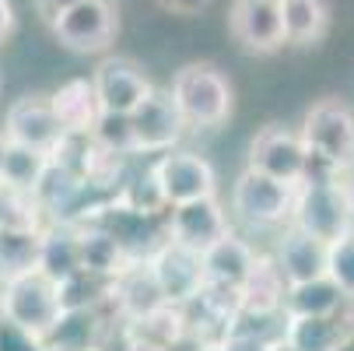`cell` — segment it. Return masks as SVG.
<instances>
[{"label":"cell","instance_id":"cell-25","mask_svg":"<svg viewBox=\"0 0 354 351\" xmlns=\"http://www.w3.org/2000/svg\"><path fill=\"white\" fill-rule=\"evenodd\" d=\"M284 15V39L288 46H316L330 28V4L326 0H281Z\"/></svg>","mask_w":354,"mask_h":351},{"label":"cell","instance_id":"cell-7","mask_svg":"<svg viewBox=\"0 0 354 351\" xmlns=\"http://www.w3.org/2000/svg\"><path fill=\"white\" fill-rule=\"evenodd\" d=\"M249 165L274 176V179H284V183L298 186L301 179H309L313 155H309L306 141H301V130H288L281 123H267L249 141Z\"/></svg>","mask_w":354,"mask_h":351},{"label":"cell","instance_id":"cell-28","mask_svg":"<svg viewBox=\"0 0 354 351\" xmlns=\"http://www.w3.org/2000/svg\"><path fill=\"white\" fill-rule=\"evenodd\" d=\"M91 137L109 147L116 155H137V137H133V123H130V113H102L91 130Z\"/></svg>","mask_w":354,"mask_h":351},{"label":"cell","instance_id":"cell-8","mask_svg":"<svg viewBox=\"0 0 354 351\" xmlns=\"http://www.w3.org/2000/svg\"><path fill=\"white\" fill-rule=\"evenodd\" d=\"M147 264L155 271V281L165 295V303H172V306H189L207 285L204 253L179 242V239H172V235L147 257Z\"/></svg>","mask_w":354,"mask_h":351},{"label":"cell","instance_id":"cell-2","mask_svg":"<svg viewBox=\"0 0 354 351\" xmlns=\"http://www.w3.org/2000/svg\"><path fill=\"white\" fill-rule=\"evenodd\" d=\"M172 98L186 120V127L214 130L232 116V81L214 64H186L172 78Z\"/></svg>","mask_w":354,"mask_h":351},{"label":"cell","instance_id":"cell-41","mask_svg":"<svg viewBox=\"0 0 354 351\" xmlns=\"http://www.w3.org/2000/svg\"><path fill=\"white\" fill-rule=\"evenodd\" d=\"M351 320H354V316H351Z\"/></svg>","mask_w":354,"mask_h":351},{"label":"cell","instance_id":"cell-5","mask_svg":"<svg viewBox=\"0 0 354 351\" xmlns=\"http://www.w3.org/2000/svg\"><path fill=\"white\" fill-rule=\"evenodd\" d=\"M295 190H298L295 183L274 179L260 169L245 165L232 186V211L252 228L288 225L295 211Z\"/></svg>","mask_w":354,"mask_h":351},{"label":"cell","instance_id":"cell-33","mask_svg":"<svg viewBox=\"0 0 354 351\" xmlns=\"http://www.w3.org/2000/svg\"><path fill=\"white\" fill-rule=\"evenodd\" d=\"M32 4H35V11L46 18V21H53L60 11H67V8H74L77 4V0H32Z\"/></svg>","mask_w":354,"mask_h":351},{"label":"cell","instance_id":"cell-1","mask_svg":"<svg viewBox=\"0 0 354 351\" xmlns=\"http://www.w3.org/2000/svg\"><path fill=\"white\" fill-rule=\"evenodd\" d=\"M301 141H306L313 169H323L330 176L354 169V113L340 98H319V102L301 120Z\"/></svg>","mask_w":354,"mask_h":351},{"label":"cell","instance_id":"cell-21","mask_svg":"<svg viewBox=\"0 0 354 351\" xmlns=\"http://www.w3.org/2000/svg\"><path fill=\"white\" fill-rule=\"evenodd\" d=\"M257 249H252L245 239H239L235 232H228L225 239H218L211 249H204V271H207V281H218V285H232V288H242V281L249 278L252 264H257Z\"/></svg>","mask_w":354,"mask_h":351},{"label":"cell","instance_id":"cell-27","mask_svg":"<svg viewBox=\"0 0 354 351\" xmlns=\"http://www.w3.org/2000/svg\"><path fill=\"white\" fill-rule=\"evenodd\" d=\"M127 330L137 334V337H147V341H158V344H165V348L176 351V348L186 344V309L165 303L155 313H147L140 320H130Z\"/></svg>","mask_w":354,"mask_h":351},{"label":"cell","instance_id":"cell-14","mask_svg":"<svg viewBox=\"0 0 354 351\" xmlns=\"http://www.w3.org/2000/svg\"><path fill=\"white\" fill-rule=\"evenodd\" d=\"M158 306H165V295L155 281V271H151L147 260H127L116 274H113V295H109V309L130 323L140 320L147 313H155Z\"/></svg>","mask_w":354,"mask_h":351},{"label":"cell","instance_id":"cell-3","mask_svg":"<svg viewBox=\"0 0 354 351\" xmlns=\"http://www.w3.org/2000/svg\"><path fill=\"white\" fill-rule=\"evenodd\" d=\"M291 225L313 232L323 242H337L340 235H347L354 228L347 183H340V176H309V179H301L298 190H295Z\"/></svg>","mask_w":354,"mask_h":351},{"label":"cell","instance_id":"cell-17","mask_svg":"<svg viewBox=\"0 0 354 351\" xmlns=\"http://www.w3.org/2000/svg\"><path fill=\"white\" fill-rule=\"evenodd\" d=\"M239 295H242V313H284L288 278H284L277 257L260 253L249 278L242 281Z\"/></svg>","mask_w":354,"mask_h":351},{"label":"cell","instance_id":"cell-23","mask_svg":"<svg viewBox=\"0 0 354 351\" xmlns=\"http://www.w3.org/2000/svg\"><path fill=\"white\" fill-rule=\"evenodd\" d=\"M344 303H347V295L326 274V278H316V281L288 285L284 316H340Z\"/></svg>","mask_w":354,"mask_h":351},{"label":"cell","instance_id":"cell-30","mask_svg":"<svg viewBox=\"0 0 354 351\" xmlns=\"http://www.w3.org/2000/svg\"><path fill=\"white\" fill-rule=\"evenodd\" d=\"M0 351H46V341L0 313Z\"/></svg>","mask_w":354,"mask_h":351},{"label":"cell","instance_id":"cell-4","mask_svg":"<svg viewBox=\"0 0 354 351\" xmlns=\"http://www.w3.org/2000/svg\"><path fill=\"white\" fill-rule=\"evenodd\" d=\"M0 313L46 341V334L57 327V320L64 313L60 281H53L42 267L4 281L0 285Z\"/></svg>","mask_w":354,"mask_h":351},{"label":"cell","instance_id":"cell-20","mask_svg":"<svg viewBox=\"0 0 354 351\" xmlns=\"http://www.w3.org/2000/svg\"><path fill=\"white\" fill-rule=\"evenodd\" d=\"M351 334V316H288L284 351H337Z\"/></svg>","mask_w":354,"mask_h":351},{"label":"cell","instance_id":"cell-16","mask_svg":"<svg viewBox=\"0 0 354 351\" xmlns=\"http://www.w3.org/2000/svg\"><path fill=\"white\" fill-rule=\"evenodd\" d=\"M277 264L288 278V285H301V281H316V278H326V267H330V242L316 239L313 232L298 228L288 222L281 242H277Z\"/></svg>","mask_w":354,"mask_h":351},{"label":"cell","instance_id":"cell-15","mask_svg":"<svg viewBox=\"0 0 354 351\" xmlns=\"http://www.w3.org/2000/svg\"><path fill=\"white\" fill-rule=\"evenodd\" d=\"M232 232L225 208L218 204V197H200V200H186V204L169 208V235L193 246V249H211L218 239H225Z\"/></svg>","mask_w":354,"mask_h":351},{"label":"cell","instance_id":"cell-18","mask_svg":"<svg viewBox=\"0 0 354 351\" xmlns=\"http://www.w3.org/2000/svg\"><path fill=\"white\" fill-rule=\"evenodd\" d=\"M49 98H53V109H57L67 134H91L98 116H102V102H98V91H95L91 78H71Z\"/></svg>","mask_w":354,"mask_h":351},{"label":"cell","instance_id":"cell-13","mask_svg":"<svg viewBox=\"0 0 354 351\" xmlns=\"http://www.w3.org/2000/svg\"><path fill=\"white\" fill-rule=\"evenodd\" d=\"M91 81L98 91V102H102V113H133L155 91L144 67L133 64L130 57H106L95 67Z\"/></svg>","mask_w":354,"mask_h":351},{"label":"cell","instance_id":"cell-40","mask_svg":"<svg viewBox=\"0 0 354 351\" xmlns=\"http://www.w3.org/2000/svg\"><path fill=\"white\" fill-rule=\"evenodd\" d=\"M46 351H71V348H53V344H46Z\"/></svg>","mask_w":354,"mask_h":351},{"label":"cell","instance_id":"cell-24","mask_svg":"<svg viewBox=\"0 0 354 351\" xmlns=\"http://www.w3.org/2000/svg\"><path fill=\"white\" fill-rule=\"evenodd\" d=\"M77 228V246H81V267L84 271H95V274H106L113 278L130 257H127V249L120 246V239L102 228V225H95V222H81L74 225Z\"/></svg>","mask_w":354,"mask_h":351},{"label":"cell","instance_id":"cell-38","mask_svg":"<svg viewBox=\"0 0 354 351\" xmlns=\"http://www.w3.org/2000/svg\"><path fill=\"white\" fill-rule=\"evenodd\" d=\"M4 147H8V134H4V127H0V159H4Z\"/></svg>","mask_w":354,"mask_h":351},{"label":"cell","instance_id":"cell-19","mask_svg":"<svg viewBox=\"0 0 354 351\" xmlns=\"http://www.w3.org/2000/svg\"><path fill=\"white\" fill-rule=\"evenodd\" d=\"M42 239H46V225H4L0 228V285L39 267Z\"/></svg>","mask_w":354,"mask_h":351},{"label":"cell","instance_id":"cell-26","mask_svg":"<svg viewBox=\"0 0 354 351\" xmlns=\"http://www.w3.org/2000/svg\"><path fill=\"white\" fill-rule=\"evenodd\" d=\"M39 267L53 278V281H67L74 278L81 267V246H77V228L74 225H46V239H42V260Z\"/></svg>","mask_w":354,"mask_h":351},{"label":"cell","instance_id":"cell-34","mask_svg":"<svg viewBox=\"0 0 354 351\" xmlns=\"http://www.w3.org/2000/svg\"><path fill=\"white\" fill-rule=\"evenodd\" d=\"M120 351H172V348H165V344H158V341H147V337H137V334L127 330V341H123Z\"/></svg>","mask_w":354,"mask_h":351},{"label":"cell","instance_id":"cell-32","mask_svg":"<svg viewBox=\"0 0 354 351\" xmlns=\"http://www.w3.org/2000/svg\"><path fill=\"white\" fill-rule=\"evenodd\" d=\"M155 4L169 15H179V18H196L200 11L211 8V0H155Z\"/></svg>","mask_w":354,"mask_h":351},{"label":"cell","instance_id":"cell-10","mask_svg":"<svg viewBox=\"0 0 354 351\" xmlns=\"http://www.w3.org/2000/svg\"><path fill=\"white\" fill-rule=\"evenodd\" d=\"M228 32L239 49L252 57H270L288 46L284 39V15L281 0H232L228 8Z\"/></svg>","mask_w":354,"mask_h":351},{"label":"cell","instance_id":"cell-36","mask_svg":"<svg viewBox=\"0 0 354 351\" xmlns=\"http://www.w3.org/2000/svg\"><path fill=\"white\" fill-rule=\"evenodd\" d=\"M337 351H354V320H351V334L337 344Z\"/></svg>","mask_w":354,"mask_h":351},{"label":"cell","instance_id":"cell-11","mask_svg":"<svg viewBox=\"0 0 354 351\" xmlns=\"http://www.w3.org/2000/svg\"><path fill=\"white\" fill-rule=\"evenodd\" d=\"M4 134H8V141L35 147V152H46V155H53L60 147V141L67 137V130H64V123L53 109V98L39 95V91H28L8 106Z\"/></svg>","mask_w":354,"mask_h":351},{"label":"cell","instance_id":"cell-6","mask_svg":"<svg viewBox=\"0 0 354 351\" xmlns=\"http://www.w3.org/2000/svg\"><path fill=\"white\" fill-rule=\"evenodd\" d=\"M147 169L169 208L186 204V200H200V197H218V172L196 152L172 147V152H162Z\"/></svg>","mask_w":354,"mask_h":351},{"label":"cell","instance_id":"cell-29","mask_svg":"<svg viewBox=\"0 0 354 351\" xmlns=\"http://www.w3.org/2000/svg\"><path fill=\"white\" fill-rule=\"evenodd\" d=\"M326 274L347 295V303H354V228L347 235H340L337 242H330V267H326Z\"/></svg>","mask_w":354,"mask_h":351},{"label":"cell","instance_id":"cell-22","mask_svg":"<svg viewBox=\"0 0 354 351\" xmlns=\"http://www.w3.org/2000/svg\"><path fill=\"white\" fill-rule=\"evenodd\" d=\"M49 165H53V155L8 141L4 159H0V183H4L8 190H15V193L35 197V190H39V183L46 179Z\"/></svg>","mask_w":354,"mask_h":351},{"label":"cell","instance_id":"cell-35","mask_svg":"<svg viewBox=\"0 0 354 351\" xmlns=\"http://www.w3.org/2000/svg\"><path fill=\"white\" fill-rule=\"evenodd\" d=\"M15 32V4L11 0H0V42Z\"/></svg>","mask_w":354,"mask_h":351},{"label":"cell","instance_id":"cell-31","mask_svg":"<svg viewBox=\"0 0 354 351\" xmlns=\"http://www.w3.org/2000/svg\"><path fill=\"white\" fill-rule=\"evenodd\" d=\"M218 351H284L277 341H267L260 334H245V330H228Z\"/></svg>","mask_w":354,"mask_h":351},{"label":"cell","instance_id":"cell-39","mask_svg":"<svg viewBox=\"0 0 354 351\" xmlns=\"http://www.w3.org/2000/svg\"><path fill=\"white\" fill-rule=\"evenodd\" d=\"M347 197H351V211H354V183H347Z\"/></svg>","mask_w":354,"mask_h":351},{"label":"cell","instance_id":"cell-37","mask_svg":"<svg viewBox=\"0 0 354 351\" xmlns=\"http://www.w3.org/2000/svg\"><path fill=\"white\" fill-rule=\"evenodd\" d=\"M176 351H218V344H183Z\"/></svg>","mask_w":354,"mask_h":351},{"label":"cell","instance_id":"cell-9","mask_svg":"<svg viewBox=\"0 0 354 351\" xmlns=\"http://www.w3.org/2000/svg\"><path fill=\"white\" fill-rule=\"evenodd\" d=\"M49 28H53L57 42L74 49V53H102L116 39L120 21L113 0H77L74 8L60 11L49 21Z\"/></svg>","mask_w":354,"mask_h":351},{"label":"cell","instance_id":"cell-12","mask_svg":"<svg viewBox=\"0 0 354 351\" xmlns=\"http://www.w3.org/2000/svg\"><path fill=\"white\" fill-rule=\"evenodd\" d=\"M130 123H133V137H137V155L172 152L186 134V120L176 106L172 91H158V88L130 113Z\"/></svg>","mask_w":354,"mask_h":351}]
</instances>
